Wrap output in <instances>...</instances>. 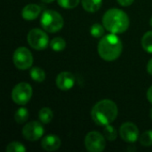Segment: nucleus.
Here are the masks:
<instances>
[{
    "label": "nucleus",
    "instance_id": "1",
    "mask_svg": "<svg viewBox=\"0 0 152 152\" xmlns=\"http://www.w3.org/2000/svg\"><path fill=\"white\" fill-rule=\"evenodd\" d=\"M117 104L108 99L98 102L91 110V117L93 121L98 126H107L111 124L118 117Z\"/></svg>",
    "mask_w": 152,
    "mask_h": 152
},
{
    "label": "nucleus",
    "instance_id": "2",
    "mask_svg": "<svg viewBox=\"0 0 152 152\" xmlns=\"http://www.w3.org/2000/svg\"><path fill=\"white\" fill-rule=\"evenodd\" d=\"M102 24L110 33L120 34L124 33L128 28L129 18L124 11L118 8H112L104 13Z\"/></svg>",
    "mask_w": 152,
    "mask_h": 152
},
{
    "label": "nucleus",
    "instance_id": "3",
    "mask_svg": "<svg viewBox=\"0 0 152 152\" xmlns=\"http://www.w3.org/2000/svg\"><path fill=\"white\" fill-rule=\"evenodd\" d=\"M122 50V42L117 34L114 33L104 36L98 44V53L106 61L117 60L120 56Z\"/></svg>",
    "mask_w": 152,
    "mask_h": 152
},
{
    "label": "nucleus",
    "instance_id": "4",
    "mask_svg": "<svg viewBox=\"0 0 152 152\" xmlns=\"http://www.w3.org/2000/svg\"><path fill=\"white\" fill-rule=\"evenodd\" d=\"M42 28L50 33H56L60 31L64 25L62 16L53 10H45L40 19Z\"/></svg>",
    "mask_w": 152,
    "mask_h": 152
},
{
    "label": "nucleus",
    "instance_id": "5",
    "mask_svg": "<svg viewBox=\"0 0 152 152\" xmlns=\"http://www.w3.org/2000/svg\"><path fill=\"white\" fill-rule=\"evenodd\" d=\"M32 87L29 84L21 82L17 84L12 91V100L18 105H26L32 97Z\"/></svg>",
    "mask_w": 152,
    "mask_h": 152
},
{
    "label": "nucleus",
    "instance_id": "6",
    "mask_svg": "<svg viewBox=\"0 0 152 152\" xmlns=\"http://www.w3.org/2000/svg\"><path fill=\"white\" fill-rule=\"evenodd\" d=\"M12 61H13L14 66L18 69L26 70L32 67L33 55L28 48L19 47L13 53Z\"/></svg>",
    "mask_w": 152,
    "mask_h": 152
},
{
    "label": "nucleus",
    "instance_id": "7",
    "mask_svg": "<svg viewBox=\"0 0 152 152\" xmlns=\"http://www.w3.org/2000/svg\"><path fill=\"white\" fill-rule=\"evenodd\" d=\"M28 45L35 50H44L49 45L48 35L40 28H32L27 37Z\"/></svg>",
    "mask_w": 152,
    "mask_h": 152
},
{
    "label": "nucleus",
    "instance_id": "8",
    "mask_svg": "<svg viewBox=\"0 0 152 152\" xmlns=\"http://www.w3.org/2000/svg\"><path fill=\"white\" fill-rule=\"evenodd\" d=\"M85 146L89 152L103 151L106 148V138L99 132H89L85 138Z\"/></svg>",
    "mask_w": 152,
    "mask_h": 152
},
{
    "label": "nucleus",
    "instance_id": "9",
    "mask_svg": "<svg viewBox=\"0 0 152 152\" xmlns=\"http://www.w3.org/2000/svg\"><path fill=\"white\" fill-rule=\"evenodd\" d=\"M42 124L43 123L38 121H31L26 124L22 128L23 137L30 142L39 140L45 133V129Z\"/></svg>",
    "mask_w": 152,
    "mask_h": 152
},
{
    "label": "nucleus",
    "instance_id": "10",
    "mask_svg": "<svg viewBox=\"0 0 152 152\" xmlns=\"http://www.w3.org/2000/svg\"><path fill=\"white\" fill-rule=\"evenodd\" d=\"M120 137L126 142H135L139 139V129L132 122L124 123L119 128Z\"/></svg>",
    "mask_w": 152,
    "mask_h": 152
},
{
    "label": "nucleus",
    "instance_id": "11",
    "mask_svg": "<svg viewBox=\"0 0 152 152\" xmlns=\"http://www.w3.org/2000/svg\"><path fill=\"white\" fill-rule=\"evenodd\" d=\"M75 81V77L72 73L62 71L56 77V86L60 90L68 91L74 86Z\"/></svg>",
    "mask_w": 152,
    "mask_h": 152
},
{
    "label": "nucleus",
    "instance_id": "12",
    "mask_svg": "<svg viewBox=\"0 0 152 152\" xmlns=\"http://www.w3.org/2000/svg\"><path fill=\"white\" fill-rule=\"evenodd\" d=\"M61 142L60 138L53 134H50V135L44 137L41 142L42 148L45 151L49 152L57 151L61 147Z\"/></svg>",
    "mask_w": 152,
    "mask_h": 152
},
{
    "label": "nucleus",
    "instance_id": "13",
    "mask_svg": "<svg viewBox=\"0 0 152 152\" xmlns=\"http://www.w3.org/2000/svg\"><path fill=\"white\" fill-rule=\"evenodd\" d=\"M42 12V7L36 4H27L21 12V16L26 20H36Z\"/></svg>",
    "mask_w": 152,
    "mask_h": 152
},
{
    "label": "nucleus",
    "instance_id": "14",
    "mask_svg": "<svg viewBox=\"0 0 152 152\" xmlns=\"http://www.w3.org/2000/svg\"><path fill=\"white\" fill-rule=\"evenodd\" d=\"M102 0H82L81 4L83 8L89 12H97L102 6Z\"/></svg>",
    "mask_w": 152,
    "mask_h": 152
},
{
    "label": "nucleus",
    "instance_id": "15",
    "mask_svg": "<svg viewBox=\"0 0 152 152\" xmlns=\"http://www.w3.org/2000/svg\"><path fill=\"white\" fill-rule=\"evenodd\" d=\"M53 118V113L50 108H42L38 113V118L43 124H49Z\"/></svg>",
    "mask_w": 152,
    "mask_h": 152
},
{
    "label": "nucleus",
    "instance_id": "16",
    "mask_svg": "<svg viewBox=\"0 0 152 152\" xmlns=\"http://www.w3.org/2000/svg\"><path fill=\"white\" fill-rule=\"evenodd\" d=\"M30 77L34 81L41 83L45 79V73L39 67H33L30 69Z\"/></svg>",
    "mask_w": 152,
    "mask_h": 152
},
{
    "label": "nucleus",
    "instance_id": "17",
    "mask_svg": "<svg viewBox=\"0 0 152 152\" xmlns=\"http://www.w3.org/2000/svg\"><path fill=\"white\" fill-rule=\"evenodd\" d=\"M28 116L29 113L26 108H20L17 110V111L14 114V120L18 124H23L28 120Z\"/></svg>",
    "mask_w": 152,
    "mask_h": 152
},
{
    "label": "nucleus",
    "instance_id": "18",
    "mask_svg": "<svg viewBox=\"0 0 152 152\" xmlns=\"http://www.w3.org/2000/svg\"><path fill=\"white\" fill-rule=\"evenodd\" d=\"M50 47L55 52H61L65 49L66 42L62 37H54L50 42Z\"/></svg>",
    "mask_w": 152,
    "mask_h": 152
},
{
    "label": "nucleus",
    "instance_id": "19",
    "mask_svg": "<svg viewBox=\"0 0 152 152\" xmlns=\"http://www.w3.org/2000/svg\"><path fill=\"white\" fill-rule=\"evenodd\" d=\"M142 46L149 53H152V31H148L142 38Z\"/></svg>",
    "mask_w": 152,
    "mask_h": 152
},
{
    "label": "nucleus",
    "instance_id": "20",
    "mask_svg": "<svg viewBox=\"0 0 152 152\" xmlns=\"http://www.w3.org/2000/svg\"><path fill=\"white\" fill-rule=\"evenodd\" d=\"M139 142L144 147L152 146V130H147L142 133L139 137Z\"/></svg>",
    "mask_w": 152,
    "mask_h": 152
},
{
    "label": "nucleus",
    "instance_id": "21",
    "mask_svg": "<svg viewBox=\"0 0 152 152\" xmlns=\"http://www.w3.org/2000/svg\"><path fill=\"white\" fill-rule=\"evenodd\" d=\"M103 135L108 141H115L118 137V132L114 126H112L111 125H107L105 126Z\"/></svg>",
    "mask_w": 152,
    "mask_h": 152
},
{
    "label": "nucleus",
    "instance_id": "22",
    "mask_svg": "<svg viewBox=\"0 0 152 152\" xmlns=\"http://www.w3.org/2000/svg\"><path fill=\"white\" fill-rule=\"evenodd\" d=\"M5 151L6 152H25L26 151V148L25 146L19 142H10L6 148H5Z\"/></svg>",
    "mask_w": 152,
    "mask_h": 152
},
{
    "label": "nucleus",
    "instance_id": "23",
    "mask_svg": "<svg viewBox=\"0 0 152 152\" xmlns=\"http://www.w3.org/2000/svg\"><path fill=\"white\" fill-rule=\"evenodd\" d=\"M104 28H105L104 26H102L99 23H95V24H94L91 27V28H90V34L94 37H95V38L102 37L104 35V32H105Z\"/></svg>",
    "mask_w": 152,
    "mask_h": 152
},
{
    "label": "nucleus",
    "instance_id": "24",
    "mask_svg": "<svg viewBox=\"0 0 152 152\" xmlns=\"http://www.w3.org/2000/svg\"><path fill=\"white\" fill-rule=\"evenodd\" d=\"M80 0H57L59 5L65 9H73L77 7Z\"/></svg>",
    "mask_w": 152,
    "mask_h": 152
},
{
    "label": "nucleus",
    "instance_id": "25",
    "mask_svg": "<svg viewBox=\"0 0 152 152\" xmlns=\"http://www.w3.org/2000/svg\"><path fill=\"white\" fill-rule=\"evenodd\" d=\"M134 0H118V4L122 6H129L134 3Z\"/></svg>",
    "mask_w": 152,
    "mask_h": 152
},
{
    "label": "nucleus",
    "instance_id": "26",
    "mask_svg": "<svg viewBox=\"0 0 152 152\" xmlns=\"http://www.w3.org/2000/svg\"><path fill=\"white\" fill-rule=\"evenodd\" d=\"M147 99L151 103H152V86L147 91Z\"/></svg>",
    "mask_w": 152,
    "mask_h": 152
},
{
    "label": "nucleus",
    "instance_id": "27",
    "mask_svg": "<svg viewBox=\"0 0 152 152\" xmlns=\"http://www.w3.org/2000/svg\"><path fill=\"white\" fill-rule=\"evenodd\" d=\"M147 71L149 72V74H151L152 76V59L149 61L147 64Z\"/></svg>",
    "mask_w": 152,
    "mask_h": 152
},
{
    "label": "nucleus",
    "instance_id": "28",
    "mask_svg": "<svg viewBox=\"0 0 152 152\" xmlns=\"http://www.w3.org/2000/svg\"><path fill=\"white\" fill-rule=\"evenodd\" d=\"M43 3H45V4H51V3H53L54 0H41Z\"/></svg>",
    "mask_w": 152,
    "mask_h": 152
},
{
    "label": "nucleus",
    "instance_id": "29",
    "mask_svg": "<svg viewBox=\"0 0 152 152\" xmlns=\"http://www.w3.org/2000/svg\"><path fill=\"white\" fill-rule=\"evenodd\" d=\"M150 117H151V118L152 119V109L150 110Z\"/></svg>",
    "mask_w": 152,
    "mask_h": 152
},
{
    "label": "nucleus",
    "instance_id": "30",
    "mask_svg": "<svg viewBox=\"0 0 152 152\" xmlns=\"http://www.w3.org/2000/svg\"><path fill=\"white\" fill-rule=\"evenodd\" d=\"M151 26L152 27V17H151Z\"/></svg>",
    "mask_w": 152,
    "mask_h": 152
}]
</instances>
